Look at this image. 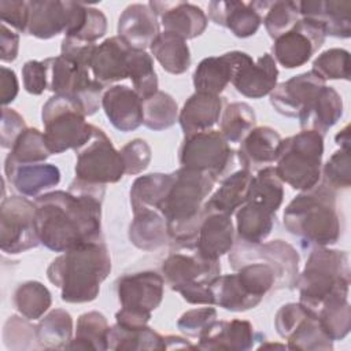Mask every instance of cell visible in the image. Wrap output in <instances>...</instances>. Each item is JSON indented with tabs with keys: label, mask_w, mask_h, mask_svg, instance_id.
<instances>
[{
	"label": "cell",
	"mask_w": 351,
	"mask_h": 351,
	"mask_svg": "<svg viewBox=\"0 0 351 351\" xmlns=\"http://www.w3.org/2000/svg\"><path fill=\"white\" fill-rule=\"evenodd\" d=\"M106 185L74 180L67 191L37 196L36 230L51 251L66 252L101 239V202Z\"/></svg>",
	"instance_id": "cell-1"
},
{
	"label": "cell",
	"mask_w": 351,
	"mask_h": 351,
	"mask_svg": "<svg viewBox=\"0 0 351 351\" xmlns=\"http://www.w3.org/2000/svg\"><path fill=\"white\" fill-rule=\"evenodd\" d=\"M281 140L280 133L270 126L254 128L241 140L237 151L243 169L250 171L256 169L261 170V167L263 169L266 165L276 162Z\"/></svg>",
	"instance_id": "cell-32"
},
{
	"label": "cell",
	"mask_w": 351,
	"mask_h": 351,
	"mask_svg": "<svg viewBox=\"0 0 351 351\" xmlns=\"http://www.w3.org/2000/svg\"><path fill=\"white\" fill-rule=\"evenodd\" d=\"M324 30L313 21L300 18L288 32L274 40L273 55L285 69L306 64L325 41Z\"/></svg>",
	"instance_id": "cell-17"
},
{
	"label": "cell",
	"mask_w": 351,
	"mask_h": 351,
	"mask_svg": "<svg viewBox=\"0 0 351 351\" xmlns=\"http://www.w3.org/2000/svg\"><path fill=\"white\" fill-rule=\"evenodd\" d=\"M236 51L226 52L221 56L204 58L193 73V85L196 92L219 95L229 82L236 69Z\"/></svg>",
	"instance_id": "cell-34"
},
{
	"label": "cell",
	"mask_w": 351,
	"mask_h": 351,
	"mask_svg": "<svg viewBox=\"0 0 351 351\" xmlns=\"http://www.w3.org/2000/svg\"><path fill=\"white\" fill-rule=\"evenodd\" d=\"M277 333L287 340V348L302 351L333 350V340L324 332L317 314L299 303H287L274 317Z\"/></svg>",
	"instance_id": "cell-14"
},
{
	"label": "cell",
	"mask_w": 351,
	"mask_h": 351,
	"mask_svg": "<svg viewBox=\"0 0 351 351\" xmlns=\"http://www.w3.org/2000/svg\"><path fill=\"white\" fill-rule=\"evenodd\" d=\"M299 21L298 1H271L263 15V25L271 38L288 32Z\"/></svg>",
	"instance_id": "cell-50"
},
{
	"label": "cell",
	"mask_w": 351,
	"mask_h": 351,
	"mask_svg": "<svg viewBox=\"0 0 351 351\" xmlns=\"http://www.w3.org/2000/svg\"><path fill=\"white\" fill-rule=\"evenodd\" d=\"M256 333L250 321H213L200 335L196 347L199 350L247 351L254 347Z\"/></svg>",
	"instance_id": "cell-23"
},
{
	"label": "cell",
	"mask_w": 351,
	"mask_h": 351,
	"mask_svg": "<svg viewBox=\"0 0 351 351\" xmlns=\"http://www.w3.org/2000/svg\"><path fill=\"white\" fill-rule=\"evenodd\" d=\"M106 32H107L106 15L100 10L86 5L85 18L81 27L75 34L69 37H74L77 40L86 41V43H95L96 40L101 38L106 34Z\"/></svg>",
	"instance_id": "cell-55"
},
{
	"label": "cell",
	"mask_w": 351,
	"mask_h": 351,
	"mask_svg": "<svg viewBox=\"0 0 351 351\" xmlns=\"http://www.w3.org/2000/svg\"><path fill=\"white\" fill-rule=\"evenodd\" d=\"M143 123L151 130H165L178 121L177 101L166 92L158 90L143 100Z\"/></svg>",
	"instance_id": "cell-45"
},
{
	"label": "cell",
	"mask_w": 351,
	"mask_h": 351,
	"mask_svg": "<svg viewBox=\"0 0 351 351\" xmlns=\"http://www.w3.org/2000/svg\"><path fill=\"white\" fill-rule=\"evenodd\" d=\"M23 88L30 95H41L48 88V75L44 62L27 60L22 67Z\"/></svg>",
	"instance_id": "cell-59"
},
{
	"label": "cell",
	"mask_w": 351,
	"mask_h": 351,
	"mask_svg": "<svg viewBox=\"0 0 351 351\" xmlns=\"http://www.w3.org/2000/svg\"><path fill=\"white\" fill-rule=\"evenodd\" d=\"M130 47L118 36L106 38L96 45L90 60L93 78L103 86L128 78V60Z\"/></svg>",
	"instance_id": "cell-28"
},
{
	"label": "cell",
	"mask_w": 351,
	"mask_h": 351,
	"mask_svg": "<svg viewBox=\"0 0 351 351\" xmlns=\"http://www.w3.org/2000/svg\"><path fill=\"white\" fill-rule=\"evenodd\" d=\"M335 141L337 145H340L341 149L350 151V125H346L336 136Z\"/></svg>",
	"instance_id": "cell-63"
},
{
	"label": "cell",
	"mask_w": 351,
	"mask_h": 351,
	"mask_svg": "<svg viewBox=\"0 0 351 351\" xmlns=\"http://www.w3.org/2000/svg\"><path fill=\"white\" fill-rule=\"evenodd\" d=\"M101 107L111 125L123 133L143 125V99L126 85L110 86L103 93Z\"/></svg>",
	"instance_id": "cell-25"
},
{
	"label": "cell",
	"mask_w": 351,
	"mask_h": 351,
	"mask_svg": "<svg viewBox=\"0 0 351 351\" xmlns=\"http://www.w3.org/2000/svg\"><path fill=\"white\" fill-rule=\"evenodd\" d=\"M44 137L51 154L67 149L78 151L93 134V125L85 121L84 112L67 97L53 95L41 111Z\"/></svg>",
	"instance_id": "cell-9"
},
{
	"label": "cell",
	"mask_w": 351,
	"mask_h": 351,
	"mask_svg": "<svg viewBox=\"0 0 351 351\" xmlns=\"http://www.w3.org/2000/svg\"><path fill=\"white\" fill-rule=\"evenodd\" d=\"M165 343H166V350H170V348H197L196 346H192L188 340H185L184 337H180V336H166Z\"/></svg>",
	"instance_id": "cell-62"
},
{
	"label": "cell",
	"mask_w": 351,
	"mask_h": 351,
	"mask_svg": "<svg viewBox=\"0 0 351 351\" xmlns=\"http://www.w3.org/2000/svg\"><path fill=\"white\" fill-rule=\"evenodd\" d=\"M51 292L38 281L21 282L12 295L14 307L22 317L30 321L41 318L51 307Z\"/></svg>",
	"instance_id": "cell-43"
},
{
	"label": "cell",
	"mask_w": 351,
	"mask_h": 351,
	"mask_svg": "<svg viewBox=\"0 0 351 351\" xmlns=\"http://www.w3.org/2000/svg\"><path fill=\"white\" fill-rule=\"evenodd\" d=\"M29 19L26 33L48 40L67 32L71 25L75 1L58 0H33L27 1Z\"/></svg>",
	"instance_id": "cell-21"
},
{
	"label": "cell",
	"mask_w": 351,
	"mask_h": 351,
	"mask_svg": "<svg viewBox=\"0 0 351 351\" xmlns=\"http://www.w3.org/2000/svg\"><path fill=\"white\" fill-rule=\"evenodd\" d=\"M163 280L191 304H214L210 282L219 276V261L203 258L195 247L173 248L162 263Z\"/></svg>",
	"instance_id": "cell-6"
},
{
	"label": "cell",
	"mask_w": 351,
	"mask_h": 351,
	"mask_svg": "<svg viewBox=\"0 0 351 351\" xmlns=\"http://www.w3.org/2000/svg\"><path fill=\"white\" fill-rule=\"evenodd\" d=\"M118 37L130 48L145 51L160 34L158 15L148 4L128 5L118 19Z\"/></svg>",
	"instance_id": "cell-24"
},
{
	"label": "cell",
	"mask_w": 351,
	"mask_h": 351,
	"mask_svg": "<svg viewBox=\"0 0 351 351\" xmlns=\"http://www.w3.org/2000/svg\"><path fill=\"white\" fill-rule=\"evenodd\" d=\"M276 215L266 208L245 202L236 211V232L239 241L259 244L266 240L274 225Z\"/></svg>",
	"instance_id": "cell-36"
},
{
	"label": "cell",
	"mask_w": 351,
	"mask_h": 351,
	"mask_svg": "<svg viewBox=\"0 0 351 351\" xmlns=\"http://www.w3.org/2000/svg\"><path fill=\"white\" fill-rule=\"evenodd\" d=\"M229 263L237 270L240 266L254 262H262L271 266L277 274L274 289H293L299 276V254L284 240H271L267 243L248 244L241 243L229 251Z\"/></svg>",
	"instance_id": "cell-12"
},
{
	"label": "cell",
	"mask_w": 351,
	"mask_h": 351,
	"mask_svg": "<svg viewBox=\"0 0 351 351\" xmlns=\"http://www.w3.org/2000/svg\"><path fill=\"white\" fill-rule=\"evenodd\" d=\"M322 86H325V80L310 70L277 84L270 93V103L281 115L298 118Z\"/></svg>",
	"instance_id": "cell-20"
},
{
	"label": "cell",
	"mask_w": 351,
	"mask_h": 351,
	"mask_svg": "<svg viewBox=\"0 0 351 351\" xmlns=\"http://www.w3.org/2000/svg\"><path fill=\"white\" fill-rule=\"evenodd\" d=\"M43 62L47 67L49 90L74 101L85 117L99 110L104 86L89 75V69L77 66L62 55Z\"/></svg>",
	"instance_id": "cell-11"
},
{
	"label": "cell",
	"mask_w": 351,
	"mask_h": 351,
	"mask_svg": "<svg viewBox=\"0 0 351 351\" xmlns=\"http://www.w3.org/2000/svg\"><path fill=\"white\" fill-rule=\"evenodd\" d=\"M252 177V173L247 169H240L229 174L210 199L206 200L203 206L204 211L232 217L247 202Z\"/></svg>",
	"instance_id": "cell-33"
},
{
	"label": "cell",
	"mask_w": 351,
	"mask_h": 351,
	"mask_svg": "<svg viewBox=\"0 0 351 351\" xmlns=\"http://www.w3.org/2000/svg\"><path fill=\"white\" fill-rule=\"evenodd\" d=\"M350 278V259L346 251L314 247L296 280L299 302L317 313L325 302L348 299Z\"/></svg>",
	"instance_id": "cell-5"
},
{
	"label": "cell",
	"mask_w": 351,
	"mask_h": 351,
	"mask_svg": "<svg viewBox=\"0 0 351 351\" xmlns=\"http://www.w3.org/2000/svg\"><path fill=\"white\" fill-rule=\"evenodd\" d=\"M149 48L163 70L170 74H182L191 66V51L186 40L174 33L162 32Z\"/></svg>",
	"instance_id": "cell-37"
},
{
	"label": "cell",
	"mask_w": 351,
	"mask_h": 351,
	"mask_svg": "<svg viewBox=\"0 0 351 351\" xmlns=\"http://www.w3.org/2000/svg\"><path fill=\"white\" fill-rule=\"evenodd\" d=\"M165 280L155 271H140L122 276L117 281L121 310L115 321L125 328H141L151 319V313L163 299Z\"/></svg>",
	"instance_id": "cell-10"
},
{
	"label": "cell",
	"mask_w": 351,
	"mask_h": 351,
	"mask_svg": "<svg viewBox=\"0 0 351 351\" xmlns=\"http://www.w3.org/2000/svg\"><path fill=\"white\" fill-rule=\"evenodd\" d=\"M119 154L123 163L125 174L130 176L143 173L148 167L152 158L151 147L143 138L130 140L126 145L121 148Z\"/></svg>",
	"instance_id": "cell-53"
},
{
	"label": "cell",
	"mask_w": 351,
	"mask_h": 351,
	"mask_svg": "<svg viewBox=\"0 0 351 351\" xmlns=\"http://www.w3.org/2000/svg\"><path fill=\"white\" fill-rule=\"evenodd\" d=\"M234 151L219 130H207L185 136L178 160L182 167L206 173L218 180L233 163Z\"/></svg>",
	"instance_id": "cell-15"
},
{
	"label": "cell",
	"mask_w": 351,
	"mask_h": 351,
	"mask_svg": "<svg viewBox=\"0 0 351 351\" xmlns=\"http://www.w3.org/2000/svg\"><path fill=\"white\" fill-rule=\"evenodd\" d=\"M74 170L77 180L96 185L118 182L125 174L119 151L97 126L93 128L90 140L77 151Z\"/></svg>",
	"instance_id": "cell-13"
},
{
	"label": "cell",
	"mask_w": 351,
	"mask_h": 351,
	"mask_svg": "<svg viewBox=\"0 0 351 351\" xmlns=\"http://www.w3.org/2000/svg\"><path fill=\"white\" fill-rule=\"evenodd\" d=\"M271 1H210L208 16L219 26L228 27L236 37L247 38L254 36L262 21L263 14Z\"/></svg>",
	"instance_id": "cell-19"
},
{
	"label": "cell",
	"mask_w": 351,
	"mask_h": 351,
	"mask_svg": "<svg viewBox=\"0 0 351 351\" xmlns=\"http://www.w3.org/2000/svg\"><path fill=\"white\" fill-rule=\"evenodd\" d=\"M282 218L285 229L300 240L304 250L333 245L341 233L336 191L325 182L296 195Z\"/></svg>",
	"instance_id": "cell-4"
},
{
	"label": "cell",
	"mask_w": 351,
	"mask_h": 351,
	"mask_svg": "<svg viewBox=\"0 0 351 351\" xmlns=\"http://www.w3.org/2000/svg\"><path fill=\"white\" fill-rule=\"evenodd\" d=\"M173 181V173H151L140 176L130 188V206L134 213L141 210H158Z\"/></svg>",
	"instance_id": "cell-39"
},
{
	"label": "cell",
	"mask_w": 351,
	"mask_h": 351,
	"mask_svg": "<svg viewBox=\"0 0 351 351\" xmlns=\"http://www.w3.org/2000/svg\"><path fill=\"white\" fill-rule=\"evenodd\" d=\"M129 240L134 247L144 251L160 248L170 241L166 219L158 210L152 208L134 213L129 225Z\"/></svg>",
	"instance_id": "cell-35"
},
{
	"label": "cell",
	"mask_w": 351,
	"mask_h": 351,
	"mask_svg": "<svg viewBox=\"0 0 351 351\" xmlns=\"http://www.w3.org/2000/svg\"><path fill=\"white\" fill-rule=\"evenodd\" d=\"M110 271L111 258L103 239H99L56 256L47 269V277L60 288L63 302L88 303L97 298Z\"/></svg>",
	"instance_id": "cell-3"
},
{
	"label": "cell",
	"mask_w": 351,
	"mask_h": 351,
	"mask_svg": "<svg viewBox=\"0 0 351 351\" xmlns=\"http://www.w3.org/2000/svg\"><path fill=\"white\" fill-rule=\"evenodd\" d=\"M274 269L262 262L240 266L236 273L218 276L210 282L214 304L228 311H247L256 307L276 287Z\"/></svg>",
	"instance_id": "cell-8"
},
{
	"label": "cell",
	"mask_w": 351,
	"mask_h": 351,
	"mask_svg": "<svg viewBox=\"0 0 351 351\" xmlns=\"http://www.w3.org/2000/svg\"><path fill=\"white\" fill-rule=\"evenodd\" d=\"M4 174L8 182L25 197L40 196L41 192L56 186L60 171L51 163L8 165L4 163Z\"/></svg>",
	"instance_id": "cell-30"
},
{
	"label": "cell",
	"mask_w": 351,
	"mask_h": 351,
	"mask_svg": "<svg viewBox=\"0 0 351 351\" xmlns=\"http://www.w3.org/2000/svg\"><path fill=\"white\" fill-rule=\"evenodd\" d=\"M233 245L234 228L230 217L204 211L195 239V250L208 261H219V258L229 252Z\"/></svg>",
	"instance_id": "cell-27"
},
{
	"label": "cell",
	"mask_w": 351,
	"mask_h": 351,
	"mask_svg": "<svg viewBox=\"0 0 351 351\" xmlns=\"http://www.w3.org/2000/svg\"><path fill=\"white\" fill-rule=\"evenodd\" d=\"M343 115V100L332 86H322L298 115L302 130L325 134Z\"/></svg>",
	"instance_id": "cell-31"
},
{
	"label": "cell",
	"mask_w": 351,
	"mask_h": 351,
	"mask_svg": "<svg viewBox=\"0 0 351 351\" xmlns=\"http://www.w3.org/2000/svg\"><path fill=\"white\" fill-rule=\"evenodd\" d=\"M148 5L160 16L165 32L191 40L204 33L208 19L200 7L186 1H149Z\"/></svg>",
	"instance_id": "cell-22"
},
{
	"label": "cell",
	"mask_w": 351,
	"mask_h": 351,
	"mask_svg": "<svg viewBox=\"0 0 351 351\" xmlns=\"http://www.w3.org/2000/svg\"><path fill=\"white\" fill-rule=\"evenodd\" d=\"M313 71L322 80H350V52L330 48L319 53L313 62Z\"/></svg>",
	"instance_id": "cell-51"
},
{
	"label": "cell",
	"mask_w": 351,
	"mask_h": 351,
	"mask_svg": "<svg viewBox=\"0 0 351 351\" xmlns=\"http://www.w3.org/2000/svg\"><path fill=\"white\" fill-rule=\"evenodd\" d=\"M324 136L314 130H302L281 140L276 173L278 178L296 191H307L321 180Z\"/></svg>",
	"instance_id": "cell-7"
},
{
	"label": "cell",
	"mask_w": 351,
	"mask_h": 351,
	"mask_svg": "<svg viewBox=\"0 0 351 351\" xmlns=\"http://www.w3.org/2000/svg\"><path fill=\"white\" fill-rule=\"evenodd\" d=\"M27 318L11 315L3 328L4 346L12 351L41 348L36 326H33Z\"/></svg>",
	"instance_id": "cell-49"
},
{
	"label": "cell",
	"mask_w": 351,
	"mask_h": 351,
	"mask_svg": "<svg viewBox=\"0 0 351 351\" xmlns=\"http://www.w3.org/2000/svg\"><path fill=\"white\" fill-rule=\"evenodd\" d=\"M215 178L192 169L181 167L158 206L167 225L173 248L195 247V239L204 215L203 206L211 193Z\"/></svg>",
	"instance_id": "cell-2"
},
{
	"label": "cell",
	"mask_w": 351,
	"mask_h": 351,
	"mask_svg": "<svg viewBox=\"0 0 351 351\" xmlns=\"http://www.w3.org/2000/svg\"><path fill=\"white\" fill-rule=\"evenodd\" d=\"M19 49V36L7 27L5 23H1L0 27V59L1 62H14L18 56Z\"/></svg>",
	"instance_id": "cell-60"
},
{
	"label": "cell",
	"mask_w": 351,
	"mask_h": 351,
	"mask_svg": "<svg viewBox=\"0 0 351 351\" xmlns=\"http://www.w3.org/2000/svg\"><path fill=\"white\" fill-rule=\"evenodd\" d=\"M1 23H8L18 32L26 33L29 19V5L23 0H1L0 1Z\"/></svg>",
	"instance_id": "cell-58"
},
{
	"label": "cell",
	"mask_w": 351,
	"mask_h": 351,
	"mask_svg": "<svg viewBox=\"0 0 351 351\" xmlns=\"http://www.w3.org/2000/svg\"><path fill=\"white\" fill-rule=\"evenodd\" d=\"M38 244L36 204L23 196L4 197L0 207L1 251L14 255L36 248Z\"/></svg>",
	"instance_id": "cell-16"
},
{
	"label": "cell",
	"mask_w": 351,
	"mask_h": 351,
	"mask_svg": "<svg viewBox=\"0 0 351 351\" xmlns=\"http://www.w3.org/2000/svg\"><path fill=\"white\" fill-rule=\"evenodd\" d=\"M41 348L64 350L73 340V318L63 308L51 310L36 326Z\"/></svg>",
	"instance_id": "cell-41"
},
{
	"label": "cell",
	"mask_w": 351,
	"mask_h": 351,
	"mask_svg": "<svg viewBox=\"0 0 351 351\" xmlns=\"http://www.w3.org/2000/svg\"><path fill=\"white\" fill-rule=\"evenodd\" d=\"M108 330L110 325L101 313H84L77 319L75 336L67 350L106 351L108 350Z\"/></svg>",
	"instance_id": "cell-38"
},
{
	"label": "cell",
	"mask_w": 351,
	"mask_h": 351,
	"mask_svg": "<svg viewBox=\"0 0 351 351\" xmlns=\"http://www.w3.org/2000/svg\"><path fill=\"white\" fill-rule=\"evenodd\" d=\"M223 97L219 95H210L203 92H195L186 99L180 114L178 122L185 136L211 130L219 121V115L223 111Z\"/></svg>",
	"instance_id": "cell-29"
},
{
	"label": "cell",
	"mask_w": 351,
	"mask_h": 351,
	"mask_svg": "<svg viewBox=\"0 0 351 351\" xmlns=\"http://www.w3.org/2000/svg\"><path fill=\"white\" fill-rule=\"evenodd\" d=\"M317 317L324 332L335 341L344 339L351 329V306L348 299H332L325 302Z\"/></svg>",
	"instance_id": "cell-47"
},
{
	"label": "cell",
	"mask_w": 351,
	"mask_h": 351,
	"mask_svg": "<svg viewBox=\"0 0 351 351\" xmlns=\"http://www.w3.org/2000/svg\"><path fill=\"white\" fill-rule=\"evenodd\" d=\"M1 89H0V99H1V104L5 107L7 104H10L11 101L15 100L18 90H19V85H18V78L15 75V71L1 66Z\"/></svg>",
	"instance_id": "cell-61"
},
{
	"label": "cell",
	"mask_w": 351,
	"mask_h": 351,
	"mask_svg": "<svg viewBox=\"0 0 351 351\" xmlns=\"http://www.w3.org/2000/svg\"><path fill=\"white\" fill-rule=\"evenodd\" d=\"M256 123L252 107L244 101H234L223 108L221 117V133L228 143H240Z\"/></svg>",
	"instance_id": "cell-46"
},
{
	"label": "cell",
	"mask_w": 351,
	"mask_h": 351,
	"mask_svg": "<svg viewBox=\"0 0 351 351\" xmlns=\"http://www.w3.org/2000/svg\"><path fill=\"white\" fill-rule=\"evenodd\" d=\"M96 44L77 40L74 37L64 36L60 47V55L77 66L90 70V60L95 52Z\"/></svg>",
	"instance_id": "cell-56"
},
{
	"label": "cell",
	"mask_w": 351,
	"mask_h": 351,
	"mask_svg": "<svg viewBox=\"0 0 351 351\" xmlns=\"http://www.w3.org/2000/svg\"><path fill=\"white\" fill-rule=\"evenodd\" d=\"M299 15L315 22L325 33L339 38L351 36V1L306 0L298 1Z\"/></svg>",
	"instance_id": "cell-26"
},
{
	"label": "cell",
	"mask_w": 351,
	"mask_h": 351,
	"mask_svg": "<svg viewBox=\"0 0 351 351\" xmlns=\"http://www.w3.org/2000/svg\"><path fill=\"white\" fill-rule=\"evenodd\" d=\"M237 62L232 84L239 93L251 99L270 95L277 85L278 69L270 53H265L256 62L245 52L236 51Z\"/></svg>",
	"instance_id": "cell-18"
},
{
	"label": "cell",
	"mask_w": 351,
	"mask_h": 351,
	"mask_svg": "<svg viewBox=\"0 0 351 351\" xmlns=\"http://www.w3.org/2000/svg\"><path fill=\"white\" fill-rule=\"evenodd\" d=\"M284 199L282 181L278 178L274 167L266 166L252 177L247 202L266 208L271 214H277Z\"/></svg>",
	"instance_id": "cell-42"
},
{
	"label": "cell",
	"mask_w": 351,
	"mask_h": 351,
	"mask_svg": "<svg viewBox=\"0 0 351 351\" xmlns=\"http://www.w3.org/2000/svg\"><path fill=\"white\" fill-rule=\"evenodd\" d=\"M324 180L332 189H347L351 184V162L350 151L339 149L328 159L322 169Z\"/></svg>",
	"instance_id": "cell-52"
},
{
	"label": "cell",
	"mask_w": 351,
	"mask_h": 351,
	"mask_svg": "<svg viewBox=\"0 0 351 351\" xmlns=\"http://www.w3.org/2000/svg\"><path fill=\"white\" fill-rule=\"evenodd\" d=\"M23 117L12 108L3 107L1 126H0V144L3 148H12L18 137L26 129Z\"/></svg>",
	"instance_id": "cell-57"
},
{
	"label": "cell",
	"mask_w": 351,
	"mask_h": 351,
	"mask_svg": "<svg viewBox=\"0 0 351 351\" xmlns=\"http://www.w3.org/2000/svg\"><path fill=\"white\" fill-rule=\"evenodd\" d=\"M217 319V310L214 307L193 308L184 313L178 321L177 328L189 337H199V335Z\"/></svg>",
	"instance_id": "cell-54"
},
{
	"label": "cell",
	"mask_w": 351,
	"mask_h": 351,
	"mask_svg": "<svg viewBox=\"0 0 351 351\" xmlns=\"http://www.w3.org/2000/svg\"><path fill=\"white\" fill-rule=\"evenodd\" d=\"M44 133L36 128H26L15 141L11 152L7 155L8 165H32L43 163L51 156Z\"/></svg>",
	"instance_id": "cell-44"
},
{
	"label": "cell",
	"mask_w": 351,
	"mask_h": 351,
	"mask_svg": "<svg viewBox=\"0 0 351 351\" xmlns=\"http://www.w3.org/2000/svg\"><path fill=\"white\" fill-rule=\"evenodd\" d=\"M108 348L114 351L119 350H166L165 337L160 336L149 326L141 328H125L118 324L110 326L108 330Z\"/></svg>",
	"instance_id": "cell-40"
},
{
	"label": "cell",
	"mask_w": 351,
	"mask_h": 351,
	"mask_svg": "<svg viewBox=\"0 0 351 351\" xmlns=\"http://www.w3.org/2000/svg\"><path fill=\"white\" fill-rule=\"evenodd\" d=\"M128 77L133 82L137 95L144 100L158 92V77L151 55L145 51L130 49L128 60Z\"/></svg>",
	"instance_id": "cell-48"
}]
</instances>
